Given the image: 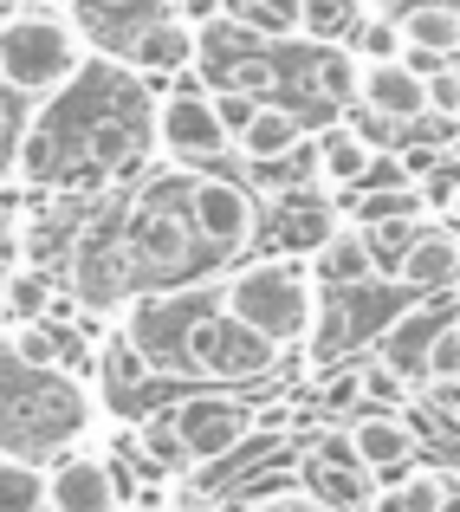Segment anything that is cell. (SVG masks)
<instances>
[{"label": "cell", "instance_id": "1", "mask_svg": "<svg viewBox=\"0 0 460 512\" xmlns=\"http://www.w3.org/2000/svg\"><path fill=\"white\" fill-rule=\"evenodd\" d=\"M156 156V98L143 91V72L111 52H91L52 98H39L33 124L20 130V182L52 195H104L137 175H150Z\"/></svg>", "mask_w": 460, "mask_h": 512}, {"label": "cell", "instance_id": "2", "mask_svg": "<svg viewBox=\"0 0 460 512\" xmlns=\"http://www.w3.org/2000/svg\"><path fill=\"white\" fill-rule=\"evenodd\" d=\"M124 331L156 363V376H175V383L234 389V383H266L279 370V344L240 325L214 286L143 292V299H130Z\"/></svg>", "mask_w": 460, "mask_h": 512}, {"label": "cell", "instance_id": "3", "mask_svg": "<svg viewBox=\"0 0 460 512\" xmlns=\"http://www.w3.org/2000/svg\"><path fill=\"white\" fill-rule=\"evenodd\" d=\"M91 428H98V402L85 376L20 357L13 338L0 344V454L52 467L59 454L85 448Z\"/></svg>", "mask_w": 460, "mask_h": 512}, {"label": "cell", "instance_id": "4", "mask_svg": "<svg viewBox=\"0 0 460 512\" xmlns=\"http://www.w3.org/2000/svg\"><path fill=\"white\" fill-rule=\"evenodd\" d=\"M221 305L240 318L247 331H260L266 344L292 350V344H311L318 331V299L324 286L311 279L305 260H279V253H260V260H240L221 273Z\"/></svg>", "mask_w": 460, "mask_h": 512}, {"label": "cell", "instance_id": "5", "mask_svg": "<svg viewBox=\"0 0 460 512\" xmlns=\"http://www.w3.org/2000/svg\"><path fill=\"white\" fill-rule=\"evenodd\" d=\"M85 65V39L65 13L52 7H20L7 26H0V85L13 98H52L65 78Z\"/></svg>", "mask_w": 460, "mask_h": 512}, {"label": "cell", "instance_id": "6", "mask_svg": "<svg viewBox=\"0 0 460 512\" xmlns=\"http://www.w3.org/2000/svg\"><path fill=\"white\" fill-rule=\"evenodd\" d=\"M156 150L182 169H221L234 156V130L214 111V85L201 72H182L156 98Z\"/></svg>", "mask_w": 460, "mask_h": 512}, {"label": "cell", "instance_id": "7", "mask_svg": "<svg viewBox=\"0 0 460 512\" xmlns=\"http://www.w3.org/2000/svg\"><path fill=\"white\" fill-rule=\"evenodd\" d=\"M324 292H331V299H318V331H311V350H318L324 363L337 357L344 338L350 344L383 338V331L415 305L402 279H363V286H324Z\"/></svg>", "mask_w": 460, "mask_h": 512}, {"label": "cell", "instance_id": "8", "mask_svg": "<svg viewBox=\"0 0 460 512\" xmlns=\"http://www.w3.org/2000/svg\"><path fill=\"white\" fill-rule=\"evenodd\" d=\"M182 201L195 214L201 240L227 260L260 234V188L253 182H234V175H214V169H182Z\"/></svg>", "mask_w": 460, "mask_h": 512}, {"label": "cell", "instance_id": "9", "mask_svg": "<svg viewBox=\"0 0 460 512\" xmlns=\"http://www.w3.org/2000/svg\"><path fill=\"white\" fill-rule=\"evenodd\" d=\"M169 428L188 448V467H214L253 435V402H240L234 389H188L169 409Z\"/></svg>", "mask_w": 460, "mask_h": 512}, {"label": "cell", "instance_id": "10", "mask_svg": "<svg viewBox=\"0 0 460 512\" xmlns=\"http://www.w3.org/2000/svg\"><path fill=\"white\" fill-rule=\"evenodd\" d=\"M299 480L305 493H318L324 506H337V512H370L376 506V487L383 480L363 467V454L350 448V428H324V435H311L305 448H299Z\"/></svg>", "mask_w": 460, "mask_h": 512}, {"label": "cell", "instance_id": "11", "mask_svg": "<svg viewBox=\"0 0 460 512\" xmlns=\"http://www.w3.org/2000/svg\"><path fill=\"white\" fill-rule=\"evenodd\" d=\"M357 111H363V130L383 143V130L428 124L435 104H428V78L409 59H357Z\"/></svg>", "mask_w": 460, "mask_h": 512}, {"label": "cell", "instance_id": "12", "mask_svg": "<svg viewBox=\"0 0 460 512\" xmlns=\"http://www.w3.org/2000/svg\"><path fill=\"white\" fill-rule=\"evenodd\" d=\"M376 169H383V143L363 124H350V117H331V124L311 137V182H318L324 195H350V188L376 182Z\"/></svg>", "mask_w": 460, "mask_h": 512}, {"label": "cell", "instance_id": "13", "mask_svg": "<svg viewBox=\"0 0 460 512\" xmlns=\"http://www.w3.org/2000/svg\"><path fill=\"white\" fill-rule=\"evenodd\" d=\"M46 493H52V512H117L124 506V480H117L111 454H98L91 441L46 467Z\"/></svg>", "mask_w": 460, "mask_h": 512}, {"label": "cell", "instance_id": "14", "mask_svg": "<svg viewBox=\"0 0 460 512\" xmlns=\"http://www.w3.org/2000/svg\"><path fill=\"white\" fill-rule=\"evenodd\" d=\"M344 201L331 195H286V208L273 214V227H266V253H279V260H318V247L344 227Z\"/></svg>", "mask_w": 460, "mask_h": 512}, {"label": "cell", "instance_id": "15", "mask_svg": "<svg viewBox=\"0 0 460 512\" xmlns=\"http://www.w3.org/2000/svg\"><path fill=\"white\" fill-rule=\"evenodd\" d=\"M311 137H318V130H311L292 104H260L253 124L234 137V156L247 169H279V163H292V156H305Z\"/></svg>", "mask_w": 460, "mask_h": 512}, {"label": "cell", "instance_id": "16", "mask_svg": "<svg viewBox=\"0 0 460 512\" xmlns=\"http://www.w3.org/2000/svg\"><path fill=\"white\" fill-rule=\"evenodd\" d=\"M389 279H402L415 299L454 292L460 286V227H428L422 221V234L402 247V260H396V273H389Z\"/></svg>", "mask_w": 460, "mask_h": 512}, {"label": "cell", "instance_id": "17", "mask_svg": "<svg viewBox=\"0 0 460 512\" xmlns=\"http://www.w3.org/2000/svg\"><path fill=\"white\" fill-rule=\"evenodd\" d=\"M350 448L363 454V467H370L376 480H402L415 467V454H422V441H415V428L402 422V415L389 409H370V415H350Z\"/></svg>", "mask_w": 460, "mask_h": 512}, {"label": "cell", "instance_id": "18", "mask_svg": "<svg viewBox=\"0 0 460 512\" xmlns=\"http://www.w3.org/2000/svg\"><path fill=\"white\" fill-rule=\"evenodd\" d=\"M162 13H175L169 0H72V26L111 59H124V46Z\"/></svg>", "mask_w": 460, "mask_h": 512}, {"label": "cell", "instance_id": "19", "mask_svg": "<svg viewBox=\"0 0 460 512\" xmlns=\"http://www.w3.org/2000/svg\"><path fill=\"white\" fill-rule=\"evenodd\" d=\"M124 65H137L143 78H182L188 65H201V33L182 13H162L124 46Z\"/></svg>", "mask_w": 460, "mask_h": 512}, {"label": "cell", "instance_id": "20", "mask_svg": "<svg viewBox=\"0 0 460 512\" xmlns=\"http://www.w3.org/2000/svg\"><path fill=\"white\" fill-rule=\"evenodd\" d=\"M311 279H318V286H363V279H389L383 273V253H376V240H370V227H357V221L337 227V234L318 247V260H311Z\"/></svg>", "mask_w": 460, "mask_h": 512}, {"label": "cell", "instance_id": "21", "mask_svg": "<svg viewBox=\"0 0 460 512\" xmlns=\"http://www.w3.org/2000/svg\"><path fill=\"white\" fill-rule=\"evenodd\" d=\"M13 344H20V357L46 363V370H72L91 383V370H98V350H91V338H78L65 318H33V325L13 331Z\"/></svg>", "mask_w": 460, "mask_h": 512}, {"label": "cell", "instance_id": "22", "mask_svg": "<svg viewBox=\"0 0 460 512\" xmlns=\"http://www.w3.org/2000/svg\"><path fill=\"white\" fill-rule=\"evenodd\" d=\"M441 325H448V312H435V305L415 299L409 312H402L396 325L376 338V357H389V363H396V370L415 383V376H422V363H428V344H435V331H441Z\"/></svg>", "mask_w": 460, "mask_h": 512}, {"label": "cell", "instance_id": "23", "mask_svg": "<svg viewBox=\"0 0 460 512\" xmlns=\"http://www.w3.org/2000/svg\"><path fill=\"white\" fill-rule=\"evenodd\" d=\"M344 214L357 227H383V221H409V214H428V195H422V182H402V175H389V182H363V188H350L344 195Z\"/></svg>", "mask_w": 460, "mask_h": 512}, {"label": "cell", "instance_id": "24", "mask_svg": "<svg viewBox=\"0 0 460 512\" xmlns=\"http://www.w3.org/2000/svg\"><path fill=\"white\" fill-rule=\"evenodd\" d=\"M396 20H402V46L460 59V7H454V0H409Z\"/></svg>", "mask_w": 460, "mask_h": 512}, {"label": "cell", "instance_id": "25", "mask_svg": "<svg viewBox=\"0 0 460 512\" xmlns=\"http://www.w3.org/2000/svg\"><path fill=\"white\" fill-rule=\"evenodd\" d=\"M98 383H104V396H111V402L137 409L130 396L156 383V363L143 357L137 344H130V331H117V338H104V350H98Z\"/></svg>", "mask_w": 460, "mask_h": 512}, {"label": "cell", "instance_id": "26", "mask_svg": "<svg viewBox=\"0 0 460 512\" xmlns=\"http://www.w3.org/2000/svg\"><path fill=\"white\" fill-rule=\"evenodd\" d=\"M305 85L318 91L324 111L350 104V98H357V52H350V46H311L305 52Z\"/></svg>", "mask_w": 460, "mask_h": 512}, {"label": "cell", "instance_id": "27", "mask_svg": "<svg viewBox=\"0 0 460 512\" xmlns=\"http://www.w3.org/2000/svg\"><path fill=\"white\" fill-rule=\"evenodd\" d=\"M363 20H370V0H305L299 39H311V46H350Z\"/></svg>", "mask_w": 460, "mask_h": 512}, {"label": "cell", "instance_id": "28", "mask_svg": "<svg viewBox=\"0 0 460 512\" xmlns=\"http://www.w3.org/2000/svg\"><path fill=\"white\" fill-rule=\"evenodd\" d=\"M441 493H448V474H441V467H409L402 480H383V487H376L370 512H441Z\"/></svg>", "mask_w": 460, "mask_h": 512}, {"label": "cell", "instance_id": "29", "mask_svg": "<svg viewBox=\"0 0 460 512\" xmlns=\"http://www.w3.org/2000/svg\"><path fill=\"white\" fill-rule=\"evenodd\" d=\"M0 312H7L13 325H33V318L52 312V279H46V266H7V279H0Z\"/></svg>", "mask_w": 460, "mask_h": 512}, {"label": "cell", "instance_id": "30", "mask_svg": "<svg viewBox=\"0 0 460 512\" xmlns=\"http://www.w3.org/2000/svg\"><path fill=\"white\" fill-rule=\"evenodd\" d=\"M0 512H52L46 467H39V461H13V454H0Z\"/></svg>", "mask_w": 460, "mask_h": 512}, {"label": "cell", "instance_id": "31", "mask_svg": "<svg viewBox=\"0 0 460 512\" xmlns=\"http://www.w3.org/2000/svg\"><path fill=\"white\" fill-rule=\"evenodd\" d=\"M234 512H337V506H324L318 493H305V487H299V480H273V487L240 493Z\"/></svg>", "mask_w": 460, "mask_h": 512}, {"label": "cell", "instance_id": "32", "mask_svg": "<svg viewBox=\"0 0 460 512\" xmlns=\"http://www.w3.org/2000/svg\"><path fill=\"white\" fill-rule=\"evenodd\" d=\"M350 52H357V59H402V20L370 13V20L357 26V39H350Z\"/></svg>", "mask_w": 460, "mask_h": 512}, {"label": "cell", "instance_id": "33", "mask_svg": "<svg viewBox=\"0 0 460 512\" xmlns=\"http://www.w3.org/2000/svg\"><path fill=\"white\" fill-rule=\"evenodd\" d=\"M363 402H415V383L389 357H370L363 363Z\"/></svg>", "mask_w": 460, "mask_h": 512}, {"label": "cell", "instance_id": "34", "mask_svg": "<svg viewBox=\"0 0 460 512\" xmlns=\"http://www.w3.org/2000/svg\"><path fill=\"white\" fill-rule=\"evenodd\" d=\"M422 409L435 415V428L448 441H460V376H441V383H422Z\"/></svg>", "mask_w": 460, "mask_h": 512}, {"label": "cell", "instance_id": "35", "mask_svg": "<svg viewBox=\"0 0 460 512\" xmlns=\"http://www.w3.org/2000/svg\"><path fill=\"white\" fill-rule=\"evenodd\" d=\"M441 376H460V312H448V325L435 331L428 363H422V383H441Z\"/></svg>", "mask_w": 460, "mask_h": 512}, {"label": "cell", "instance_id": "36", "mask_svg": "<svg viewBox=\"0 0 460 512\" xmlns=\"http://www.w3.org/2000/svg\"><path fill=\"white\" fill-rule=\"evenodd\" d=\"M214 111H221V124L240 137V130L253 124V111H260V98H253V91H240V85H214Z\"/></svg>", "mask_w": 460, "mask_h": 512}, {"label": "cell", "instance_id": "37", "mask_svg": "<svg viewBox=\"0 0 460 512\" xmlns=\"http://www.w3.org/2000/svg\"><path fill=\"white\" fill-rule=\"evenodd\" d=\"M350 402H363V363H350V370H337L331 383L318 389V409H331V415H344Z\"/></svg>", "mask_w": 460, "mask_h": 512}, {"label": "cell", "instance_id": "38", "mask_svg": "<svg viewBox=\"0 0 460 512\" xmlns=\"http://www.w3.org/2000/svg\"><path fill=\"white\" fill-rule=\"evenodd\" d=\"M169 7L182 13V20L195 26V33H201V26H214V20H227V7H221V0H169Z\"/></svg>", "mask_w": 460, "mask_h": 512}, {"label": "cell", "instance_id": "39", "mask_svg": "<svg viewBox=\"0 0 460 512\" xmlns=\"http://www.w3.org/2000/svg\"><path fill=\"white\" fill-rule=\"evenodd\" d=\"M441 512H460V474H448V493H441Z\"/></svg>", "mask_w": 460, "mask_h": 512}, {"label": "cell", "instance_id": "40", "mask_svg": "<svg viewBox=\"0 0 460 512\" xmlns=\"http://www.w3.org/2000/svg\"><path fill=\"white\" fill-rule=\"evenodd\" d=\"M7 247H13V227H7V214H0V279H7Z\"/></svg>", "mask_w": 460, "mask_h": 512}, {"label": "cell", "instance_id": "41", "mask_svg": "<svg viewBox=\"0 0 460 512\" xmlns=\"http://www.w3.org/2000/svg\"><path fill=\"white\" fill-rule=\"evenodd\" d=\"M441 214H448V227H460V188H454L448 201H441Z\"/></svg>", "mask_w": 460, "mask_h": 512}, {"label": "cell", "instance_id": "42", "mask_svg": "<svg viewBox=\"0 0 460 512\" xmlns=\"http://www.w3.org/2000/svg\"><path fill=\"white\" fill-rule=\"evenodd\" d=\"M0 91H7V85H0ZM13 137V130H7V98H0V143H7Z\"/></svg>", "mask_w": 460, "mask_h": 512}, {"label": "cell", "instance_id": "43", "mask_svg": "<svg viewBox=\"0 0 460 512\" xmlns=\"http://www.w3.org/2000/svg\"><path fill=\"white\" fill-rule=\"evenodd\" d=\"M13 13H20V0H0V26H7V20H13Z\"/></svg>", "mask_w": 460, "mask_h": 512}, {"label": "cell", "instance_id": "44", "mask_svg": "<svg viewBox=\"0 0 460 512\" xmlns=\"http://www.w3.org/2000/svg\"><path fill=\"white\" fill-rule=\"evenodd\" d=\"M20 7H59V0H20Z\"/></svg>", "mask_w": 460, "mask_h": 512}, {"label": "cell", "instance_id": "45", "mask_svg": "<svg viewBox=\"0 0 460 512\" xmlns=\"http://www.w3.org/2000/svg\"><path fill=\"white\" fill-rule=\"evenodd\" d=\"M156 512H188V506H169V500H162V506H156Z\"/></svg>", "mask_w": 460, "mask_h": 512}, {"label": "cell", "instance_id": "46", "mask_svg": "<svg viewBox=\"0 0 460 512\" xmlns=\"http://www.w3.org/2000/svg\"><path fill=\"white\" fill-rule=\"evenodd\" d=\"M454 299H460V286H454Z\"/></svg>", "mask_w": 460, "mask_h": 512}, {"label": "cell", "instance_id": "47", "mask_svg": "<svg viewBox=\"0 0 460 512\" xmlns=\"http://www.w3.org/2000/svg\"><path fill=\"white\" fill-rule=\"evenodd\" d=\"M402 7H409V0H402Z\"/></svg>", "mask_w": 460, "mask_h": 512}, {"label": "cell", "instance_id": "48", "mask_svg": "<svg viewBox=\"0 0 460 512\" xmlns=\"http://www.w3.org/2000/svg\"><path fill=\"white\" fill-rule=\"evenodd\" d=\"M0 150H7V143H0Z\"/></svg>", "mask_w": 460, "mask_h": 512}, {"label": "cell", "instance_id": "49", "mask_svg": "<svg viewBox=\"0 0 460 512\" xmlns=\"http://www.w3.org/2000/svg\"><path fill=\"white\" fill-rule=\"evenodd\" d=\"M454 7H460V0H454Z\"/></svg>", "mask_w": 460, "mask_h": 512}]
</instances>
